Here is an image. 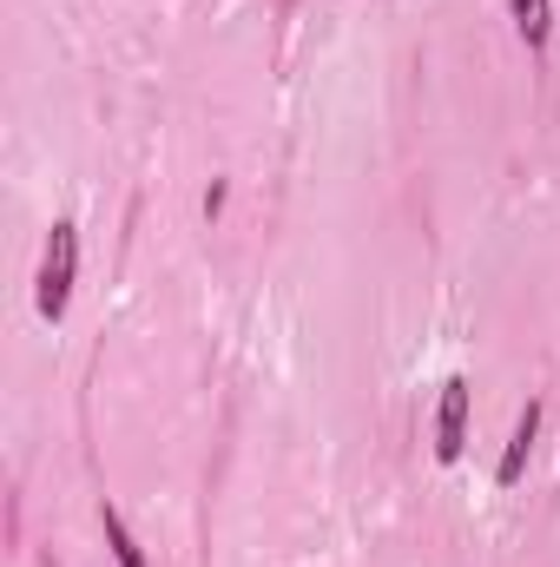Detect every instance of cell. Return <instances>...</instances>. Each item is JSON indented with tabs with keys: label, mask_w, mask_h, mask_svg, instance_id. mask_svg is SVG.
<instances>
[{
	"label": "cell",
	"mask_w": 560,
	"mask_h": 567,
	"mask_svg": "<svg viewBox=\"0 0 560 567\" xmlns=\"http://www.w3.org/2000/svg\"><path fill=\"white\" fill-rule=\"evenodd\" d=\"M468 377H448L442 383V410H435V455L442 462H455L462 455V442H468Z\"/></svg>",
	"instance_id": "cell-2"
},
{
	"label": "cell",
	"mask_w": 560,
	"mask_h": 567,
	"mask_svg": "<svg viewBox=\"0 0 560 567\" xmlns=\"http://www.w3.org/2000/svg\"><path fill=\"white\" fill-rule=\"evenodd\" d=\"M73 278H80V225L73 218H60L53 225V238H46V258H40V317L46 323H60L66 317V303H73Z\"/></svg>",
	"instance_id": "cell-1"
},
{
	"label": "cell",
	"mask_w": 560,
	"mask_h": 567,
	"mask_svg": "<svg viewBox=\"0 0 560 567\" xmlns=\"http://www.w3.org/2000/svg\"><path fill=\"white\" fill-rule=\"evenodd\" d=\"M535 435H541V396H528L521 423H515V435H508V455H501V468H495V482H501V488H515V482H521V468H528V455H535Z\"/></svg>",
	"instance_id": "cell-3"
},
{
	"label": "cell",
	"mask_w": 560,
	"mask_h": 567,
	"mask_svg": "<svg viewBox=\"0 0 560 567\" xmlns=\"http://www.w3.org/2000/svg\"><path fill=\"white\" fill-rule=\"evenodd\" d=\"M100 528H106V548H113V561H120V567H145L139 542H133V528H126V515H120L113 502H100Z\"/></svg>",
	"instance_id": "cell-4"
},
{
	"label": "cell",
	"mask_w": 560,
	"mask_h": 567,
	"mask_svg": "<svg viewBox=\"0 0 560 567\" xmlns=\"http://www.w3.org/2000/svg\"><path fill=\"white\" fill-rule=\"evenodd\" d=\"M515 27H521V40L541 53L548 33H554V0H515Z\"/></svg>",
	"instance_id": "cell-5"
}]
</instances>
